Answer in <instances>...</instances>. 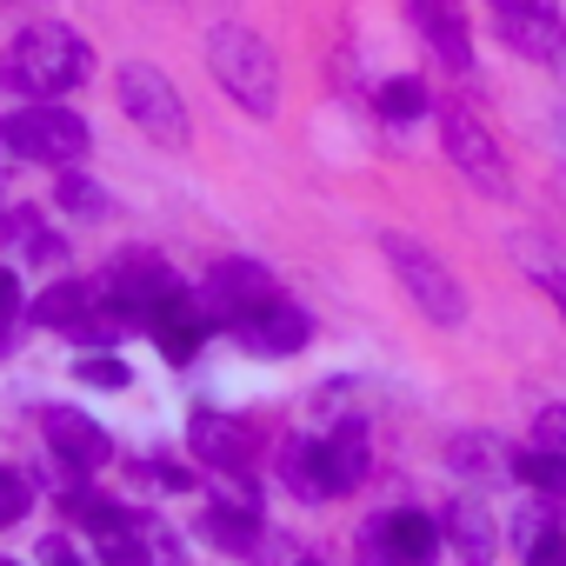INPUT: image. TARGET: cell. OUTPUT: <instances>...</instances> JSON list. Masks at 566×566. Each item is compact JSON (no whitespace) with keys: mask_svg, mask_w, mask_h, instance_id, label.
<instances>
[{"mask_svg":"<svg viewBox=\"0 0 566 566\" xmlns=\"http://www.w3.org/2000/svg\"><path fill=\"white\" fill-rule=\"evenodd\" d=\"M301 566H321V559H301Z\"/></svg>","mask_w":566,"mask_h":566,"instance_id":"36","label":"cell"},{"mask_svg":"<svg viewBox=\"0 0 566 566\" xmlns=\"http://www.w3.org/2000/svg\"><path fill=\"white\" fill-rule=\"evenodd\" d=\"M420 114H427V81L400 74V81H387V87H380V120L407 127V120H420Z\"/></svg>","mask_w":566,"mask_h":566,"instance_id":"23","label":"cell"},{"mask_svg":"<svg viewBox=\"0 0 566 566\" xmlns=\"http://www.w3.org/2000/svg\"><path fill=\"white\" fill-rule=\"evenodd\" d=\"M41 553H48V566H81V559H74V553H67V539H48V546H41ZM101 566H107V559H101Z\"/></svg>","mask_w":566,"mask_h":566,"instance_id":"32","label":"cell"},{"mask_svg":"<svg viewBox=\"0 0 566 566\" xmlns=\"http://www.w3.org/2000/svg\"><path fill=\"white\" fill-rule=\"evenodd\" d=\"M127 327H134V314L127 307H94L87 321H74L67 334L81 340V347H114V340H127Z\"/></svg>","mask_w":566,"mask_h":566,"instance_id":"24","label":"cell"},{"mask_svg":"<svg viewBox=\"0 0 566 566\" xmlns=\"http://www.w3.org/2000/svg\"><path fill=\"white\" fill-rule=\"evenodd\" d=\"M440 140H447V160L480 187V193H493V200H506L513 193V174H506V160H500V140L480 127V114L473 107H440Z\"/></svg>","mask_w":566,"mask_h":566,"instance_id":"5","label":"cell"},{"mask_svg":"<svg viewBox=\"0 0 566 566\" xmlns=\"http://www.w3.org/2000/svg\"><path fill=\"white\" fill-rule=\"evenodd\" d=\"M321 473H327V493H354L367 486V433L347 420L321 440Z\"/></svg>","mask_w":566,"mask_h":566,"instance_id":"17","label":"cell"},{"mask_svg":"<svg viewBox=\"0 0 566 566\" xmlns=\"http://www.w3.org/2000/svg\"><path fill=\"white\" fill-rule=\"evenodd\" d=\"M280 480H287L301 500H334L327 473H321V440H287V453H280Z\"/></svg>","mask_w":566,"mask_h":566,"instance_id":"21","label":"cell"},{"mask_svg":"<svg viewBox=\"0 0 566 566\" xmlns=\"http://www.w3.org/2000/svg\"><path fill=\"white\" fill-rule=\"evenodd\" d=\"M240 327V340L253 347V354H301L307 340H314V321L301 314V307H287V301H266L260 314H247V321H233Z\"/></svg>","mask_w":566,"mask_h":566,"instance_id":"12","label":"cell"},{"mask_svg":"<svg viewBox=\"0 0 566 566\" xmlns=\"http://www.w3.org/2000/svg\"><path fill=\"white\" fill-rule=\"evenodd\" d=\"M533 447H546V453L566 460V407H546V413L533 420Z\"/></svg>","mask_w":566,"mask_h":566,"instance_id":"28","label":"cell"},{"mask_svg":"<svg viewBox=\"0 0 566 566\" xmlns=\"http://www.w3.org/2000/svg\"><path fill=\"white\" fill-rule=\"evenodd\" d=\"M526 566H566V533H539L526 546Z\"/></svg>","mask_w":566,"mask_h":566,"instance_id":"30","label":"cell"},{"mask_svg":"<svg viewBox=\"0 0 566 566\" xmlns=\"http://www.w3.org/2000/svg\"><path fill=\"white\" fill-rule=\"evenodd\" d=\"M187 447H193V460H207L213 473L247 467V427H240V420H227V413H193Z\"/></svg>","mask_w":566,"mask_h":566,"instance_id":"15","label":"cell"},{"mask_svg":"<svg viewBox=\"0 0 566 566\" xmlns=\"http://www.w3.org/2000/svg\"><path fill=\"white\" fill-rule=\"evenodd\" d=\"M81 380H87V387H107V394H120V387H127V367H120L114 354H87V360H81Z\"/></svg>","mask_w":566,"mask_h":566,"instance_id":"27","label":"cell"},{"mask_svg":"<svg viewBox=\"0 0 566 566\" xmlns=\"http://www.w3.org/2000/svg\"><path fill=\"white\" fill-rule=\"evenodd\" d=\"M380 247H387V260H394V273H400V287L420 301V314H427L433 327H460V321H467V287L453 280V266H447L433 247H420V240H407V233H387Z\"/></svg>","mask_w":566,"mask_h":566,"instance_id":"3","label":"cell"},{"mask_svg":"<svg viewBox=\"0 0 566 566\" xmlns=\"http://www.w3.org/2000/svg\"><path fill=\"white\" fill-rule=\"evenodd\" d=\"M413 21H420V34L433 41V54L447 61V67H473V41H467V21H460V0H413Z\"/></svg>","mask_w":566,"mask_h":566,"instance_id":"14","label":"cell"},{"mask_svg":"<svg viewBox=\"0 0 566 566\" xmlns=\"http://www.w3.org/2000/svg\"><path fill=\"white\" fill-rule=\"evenodd\" d=\"M553 280V294H559V307H566V273H546Z\"/></svg>","mask_w":566,"mask_h":566,"instance_id":"33","label":"cell"},{"mask_svg":"<svg viewBox=\"0 0 566 566\" xmlns=\"http://www.w3.org/2000/svg\"><path fill=\"white\" fill-rule=\"evenodd\" d=\"M61 207L81 213V220H107V213H114L107 187H94V180H81V174H61Z\"/></svg>","mask_w":566,"mask_h":566,"instance_id":"25","label":"cell"},{"mask_svg":"<svg viewBox=\"0 0 566 566\" xmlns=\"http://www.w3.org/2000/svg\"><path fill=\"white\" fill-rule=\"evenodd\" d=\"M14 321H21V287H14V273H0V347H8Z\"/></svg>","mask_w":566,"mask_h":566,"instance_id":"29","label":"cell"},{"mask_svg":"<svg viewBox=\"0 0 566 566\" xmlns=\"http://www.w3.org/2000/svg\"><path fill=\"white\" fill-rule=\"evenodd\" d=\"M41 433H48V447H54L74 473H94V467H107V453H114L107 427L87 420V413H74V407H48V413H41Z\"/></svg>","mask_w":566,"mask_h":566,"instance_id":"10","label":"cell"},{"mask_svg":"<svg viewBox=\"0 0 566 566\" xmlns=\"http://www.w3.org/2000/svg\"><path fill=\"white\" fill-rule=\"evenodd\" d=\"M87 314H94V287H87V280H54V287L34 301V327H54V334H67Z\"/></svg>","mask_w":566,"mask_h":566,"instance_id":"19","label":"cell"},{"mask_svg":"<svg viewBox=\"0 0 566 566\" xmlns=\"http://www.w3.org/2000/svg\"><path fill=\"white\" fill-rule=\"evenodd\" d=\"M513 480H526L533 493H566V460L546 447H526V453H513Z\"/></svg>","mask_w":566,"mask_h":566,"instance_id":"22","label":"cell"},{"mask_svg":"<svg viewBox=\"0 0 566 566\" xmlns=\"http://www.w3.org/2000/svg\"><path fill=\"white\" fill-rule=\"evenodd\" d=\"M207 314H227V321H247V314H260L266 301H273V280H266V266H253V260H220L213 273H207Z\"/></svg>","mask_w":566,"mask_h":566,"instance_id":"9","label":"cell"},{"mask_svg":"<svg viewBox=\"0 0 566 566\" xmlns=\"http://www.w3.org/2000/svg\"><path fill=\"white\" fill-rule=\"evenodd\" d=\"M0 134H8V147H14L21 160H54V167H67V160L87 154V120H81L74 107H21L14 120H0Z\"/></svg>","mask_w":566,"mask_h":566,"instance_id":"6","label":"cell"},{"mask_svg":"<svg viewBox=\"0 0 566 566\" xmlns=\"http://www.w3.org/2000/svg\"><path fill=\"white\" fill-rule=\"evenodd\" d=\"M500 34L520 54H533V61H559L566 54V28H559L553 8H513V0H500Z\"/></svg>","mask_w":566,"mask_h":566,"instance_id":"13","label":"cell"},{"mask_svg":"<svg viewBox=\"0 0 566 566\" xmlns=\"http://www.w3.org/2000/svg\"><path fill=\"white\" fill-rule=\"evenodd\" d=\"M0 566H21V559H0Z\"/></svg>","mask_w":566,"mask_h":566,"instance_id":"35","label":"cell"},{"mask_svg":"<svg viewBox=\"0 0 566 566\" xmlns=\"http://www.w3.org/2000/svg\"><path fill=\"white\" fill-rule=\"evenodd\" d=\"M360 546H367L374 566H433L440 559V526L427 513H380L360 533Z\"/></svg>","mask_w":566,"mask_h":566,"instance_id":"7","label":"cell"},{"mask_svg":"<svg viewBox=\"0 0 566 566\" xmlns=\"http://www.w3.org/2000/svg\"><path fill=\"white\" fill-rule=\"evenodd\" d=\"M513 526H520V533H513V539H520V546H533V539H539V533H553V526H546V513H539V506H520V520H513Z\"/></svg>","mask_w":566,"mask_h":566,"instance_id":"31","label":"cell"},{"mask_svg":"<svg viewBox=\"0 0 566 566\" xmlns=\"http://www.w3.org/2000/svg\"><path fill=\"white\" fill-rule=\"evenodd\" d=\"M440 526H447V539L460 546L467 566H493V553H500V526H493V513H486L480 500H453Z\"/></svg>","mask_w":566,"mask_h":566,"instance_id":"16","label":"cell"},{"mask_svg":"<svg viewBox=\"0 0 566 566\" xmlns=\"http://www.w3.org/2000/svg\"><path fill=\"white\" fill-rule=\"evenodd\" d=\"M140 327L160 340V354H167V360H193V354H200V340H207V301H193V294H180V287H174V294L140 321Z\"/></svg>","mask_w":566,"mask_h":566,"instance_id":"11","label":"cell"},{"mask_svg":"<svg viewBox=\"0 0 566 566\" xmlns=\"http://www.w3.org/2000/svg\"><path fill=\"white\" fill-rule=\"evenodd\" d=\"M174 287H180V280H174V266H167L160 253H120V260H114V273H107L114 307H127L134 321H147Z\"/></svg>","mask_w":566,"mask_h":566,"instance_id":"8","label":"cell"},{"mask_svg":"<svg viewBox=\"0 0 566 566\" xmlns=\"http://www.w3.org/2000/svg\"><path fill=\"white\" fill-rule=\"evenodd\" d=\"M0 147H8V134H0Z\"/></svg>","mask_w":566,"mask_h":566,"instance_id":"37","label":"cell"},{"mask_svg":"<svg viewBox=\"0 0 566 566\" xmlns=\"http://www.w3.org/2000/svg\"><path fill=\"white\" fill-rule=\"evenodd\" d=\"M87 67H94V54H87V41H81L74 28H61V21H34V28L14 34L0 81H8L14 94H28V101H54V94L81 87Z\"/></svg>","mask_w":566,"mask_h":566,"instance_id":"1","label":"cell"},{"mask_svg":"<svg viewBox=\"0 0 566 566\" xmlns=\"http://www.w3.org/2000/svg\"><path fill=\"white\" fill-rule=\"evenodd\" d=\"M200 526H207V539H213L220 553H240V559H260V546H266V533H260V513H233V506H213Z\"/></svg>","mask_w":566,"mask_h":566,"instance_id":"20","label":"cell"},{"mask_svg":"<svg viewBox=\"0 0 566 566\" xmlns=\"http://www.w3.org/2000/svg\"><path fill=\"white\" fill-rule=\"evenodd\" d=\"M28 506H34V480H28V473H14V467H0V526L28 520Z\"/></svg>","mask_w":566,"mask_h":566,"instance_id":"26","label":"cell"},{"mask_svg":"<svg viewBox=\"0 0 566 566\" xmlns=\"http://www.w3.org/2000/svg\"><path fill=\"white\" fill-rule=\"evenodd\" d=\"M513 8H553V0H513Z\"/></svg>","mask_w":566,"mask_h":566,"instance_id":"34","label":"cell"},{"mask_svg":"<svg viewBox=\"0 0 566 566\" xmlns=\"http://www.w3.org/2000/svg\"><path fill=\"white\" fill-rule=\"evenodd\" d=\"M94 546H101L107 566H147V559H154L147 520H134V513H114L107 526H94Z\"/></svg>","mask_w":566,"mask_h":566,"instance_id":"18","label":"cell"},{"mask_svg":"<svg viewBox=\"0 0 566 566\" xmlns=\"http://www.w3.org/2000/svg\"><path fill=\"white\" fill-rule=\"evenodd\" d=\"M120 107H127V120L147 134V140H160V147H187V107H180V87L154 67V61H127L120 67Z\"/></svg>","mask_w":566,"mask_h":566,"instance_id":"4","label":"cell"},{"mask_svg":"<svg viewBox=\"0 0 566 566\" xmlns=\"http://www.w3.org/2000/svg\"><path fill=\"white\" fill-rule=\"evenodd\" d=\"M207 67H213V81L247 107V114H273L280 107V67H273V54H266V41L260 34H247L240 21H220L213 34H207Z\"/></svg>","mask_w":566,"mask_h":566,"instance_id":"2","label":"cell"}]
</instances>
